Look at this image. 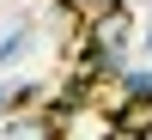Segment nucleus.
Instances as JSON below:
<instances>
[{"label":"nucleus","instance_id":"1","mask_svg":"<svg viewBox=\"0 0 152 140\" xmlns=\"http://www.w3.org/2000/svg\"><path fill=\"white\" fill-rule=\"evenodd\" d=\"M128 43H134V12H128V0H122V6H110V12H97V18L85 24V49H91L97 61H110L116 73H122Z\"/></svg>","mask_w":152,"mask_h":140},{"label":"nucleus","instance_id":"5","mask_svg":"<svg viewBox=\"0 0 152 140\" xmlns=\"http://www.w3.org/2000/svg\"><path fill=\"white\" fill-rule=\"evenodd\" d=\"M104 140H146V134H128L122 122H110V128H104Z\"/></svg>","mask_w":152,"mask_h":140},{"label":"nucleus","instance_id":"2","mask_svg":"<svg viewBox=\"0 0 152 140\" xmlns=\"http://www.w3.org/2000/svg\"><path fill=\"white\" fill-rule=\"evenodd\" d=\"M0 140H61V116H49V110H12L0 122Z\"/></svg>","mask_w":152,"mask_h":140},{"label":"nucleus","instance_id":"6","mask_svg":"<svg viewBox=\"0 0 152 140\" xmlns=\"http://www.w3.org/2000/svg\"><path fill=\"white\" fill-rule=\"evenodd\" d=\"M146 55H152V12H146Z\"/></svg>","mask_w":152,"mask_h":140},{"label":"nucleus","instance_id":"3","mask_svg":"<svg viewBox=\"0 0 152 140\" xmlns=\"http://www.w3.org/2000/svg\"><path fill=\"white\" fill-rule=\"evenodd\" d=\"M31 43H37V31H31V24H12V31L0 37V73H6L12 61H24V55H31Z\"/></svg>","mask_w":152,"mask_h":140},{"label":"nucleus","instance_id":"4","mask_svg":"<svg viewBox=\"0 0 152 140\" xmlns=\"http://www.w3.org/2000/svg\"><path fill=\"white\" fill-rule=\"evenodd\" d=\"M116 122H122V128H128V134H146V140H152V97H134V104L122 110Z\"/></svg>","mask_w":152,"mask_h":140}]
</instances>
